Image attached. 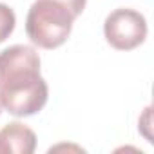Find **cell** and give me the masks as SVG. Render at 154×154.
I'll return each instance as SVG.
<instances>
[{
  "label": "cell",
  "instance_id": "6da1fadb",
  "mask_svg": "<svg viewBox=\"0 0 154 154\" xmlns=\"http://www.w3.org/2000/svg\"><path fill=\"white\" fill-rule=\"evenodd\" d=\"M47 96L40 56L33 47L18 44L0 53V102L9 114L33 116L44 109Z\"/></svg>",
  "mask_w": 154,
  "mask_h": 154
},
{
  "label": "cell",
  "instance_id": "7a4b0ae2",
  "mask_svg": "<svg viewBox=\"0 0 154 154\" xmlns=\"http://www.w3.org/2000/svg\"><path fill=\"white\" fill-rule=\"evenodd\" d=\"M72 13L54 0H36L26 18L29 40L42 49L60 47L72 31Z\"/></svg>",
  "mask_w": 154,
  "mask_h": 154
},
{
  "label": "cell",
  "instance_id": "3957f363",
  "mask_svg": "<svg viewBox=\"0 0 154 154\" xmlns=\"http://www.w3.org/2000/svg\"><path fill=\"white\" fill-rule=\"evenodd\" d=\"M103 35L111 47L131 51L141 45L147 38V20L141 13L127 8L114 9L103 24Z\"/></svg>",
  "mask_w": 154,
  "mask_h": 154
},
{
  "label": "cell",
  "instance_id": "277c9868",
  "mask_svg": "<svg viewBox=\"0 0 154 154\" xmlns=\"http://www.w3.org/2000/svg\"><path fill=\"white\" fill-rule=\"evenodd\" d=\"M35 147V132L20 122L8 123L0 131V154H33Z\"/></svg>",
  "mask_w": 154,
  "mask_h": 154
},
{
  "label": "cell",
  "instance_id": "5b68a950",
  "mask_svg": "<svg viewBox=\"0 0 154 154\" xmlns=\"http://www.w3.org/2000/svg\"><path fill=\"white\" fill-rule=\"evenodd\" d=\"M15 24H17V17L13 9L6 4H0V44L8 40L9 35L15 31Z\"/></svg>",
  "mask_w": 154,
  "mask_h": 154
},
{
  "label": "cell",
  "instance_id": "8992f818",
  "mask_svg": "<svg viewBox=\"0 0 154 154\" xmlns=\"http://www.w3.org/2000/svg\"><path fill=\"white\" fill-rule=\"evenodd\" d=\"M54 2L65 6V8L72 13V17L76 18L78 15H82V11H84V8H85V2H87V0H54Z\"/></svg>",
  "mask_w": 154,
  "mask_h": 154
},
{
  "label": "cell",
  "instance_id": "52a82bcc",
  "mask_svg": "<svg viewBox=\"0 0 154 154\" xmlns=\"http://www.w3.org/2000/svg\"><path fill=\"white\" fill-rule=\"evenodd\" d=\"M0 112H2V102H0Z\"/></svg>",
  "mask_w": 154,
  "mask_h": 154
}]
</instances>
